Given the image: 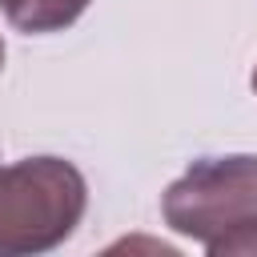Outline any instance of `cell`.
I'll return each mask as SVG.
<instances>
[{
  "instance_id": "obj_4",
  "label": "cell",
  "mask_w": 257,
  "mask_h": 257,
  "mask_svg": "<svg viewBox=\"0 0 257 257\" xmlns=\"http://www.w3.org/2000/svg\"><path fill=\"white\" fill-rule=\"evenodd\" d=\"M209 253H213V257H257V221L225 233L221 241L209 245Z\"/></svg>"
},
{
  "instance_id": "obj_2",
  "label": "cell",
  "mask_w": 257,
  "mask_h": 257,
  "mask_svg": "<svg viewBox=\"0 0 257 257\" xmlns=\"http://www.w3.org/2000/svg\"><path fill=\"white\" fill-rule=\"evenodd\" d=\"M165 225L205 249L225 233L257 221V157H205L161 197Z\"/></svg>"
},
{
  "instance_id": "obj_1",
  "label": "cell",
  "mask_w": 257,
  "mask_h": 257,
  "mask_svg": "<svg viewBox=\"0 0 257 257\" xmlns=\"http://www.w3.org/2000/svg\"><path fill=\"white\" fill-rule=\"evenodd\" d=\"M88 205V185L72 161L28 157L0 169V253L24 257L72 237Z\"/></svg>"
},
{
  "instance_id": "obj_6",
  "label": "cell",
  "mask_w": 257,
  "mask_h": 257,
  "mask_svg": "<svg viewBox=\"0 0 257 257\" xmlns=\"http://www.w3.org/2000/svg\"><path fill=\"white\" fill-rule=\"evenodd\" d=\"M0 68H4V44H0Z\"/></svg>"
},
{
  "instance_id": "obj_3",
  "label": "cell",
  "mask_w": 257,
  "mask_h": 257,
  "mask_svg": "<svg viewBox=\"0 0 257 257\" xmlns=\"http://www.w3.org/2000/svg\"><path fill=\"white\" fill-rule=\"evenodd\" d=\"M92 0H0L8 24H16L28 36H44V32H60L68 28Z\"/></svg>"
},
{
  "instance_id": "obj_5",
  "label": "cell",
  "mask_w": 257,
  "mask_h": 257,
  "mask_svg": "<svg viewBox=\"0 0 257 257\" xmlns=\"http://www.w3.org/2000/svg\"><path fill=\"white\" fill-rule=\"evenodd\" d=\"M253 92H257V68H253Z\"/></svg>"
}]
</instances>
